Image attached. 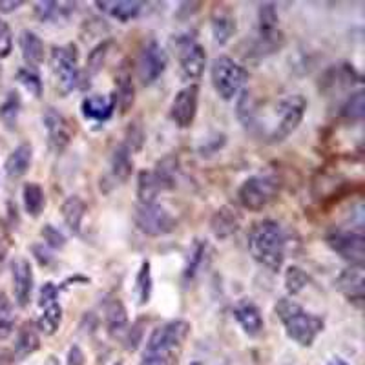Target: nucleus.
<instances>
[{
  "label": "nucleus",
  "mask_w": 365,
  "mask_h": 365,
  "mask_svg": "<svg viewBox=\"0 0 365 365\" xmlns=\"http://www.w3.org/2000/svg\"><path fill=\"white\" fill-rule=\"evenodd\" d=\"M212 37H214V42L220 46L227 44L230 38L236 35L237 24L236 17L232 15V11L223 6H217L212 13Z\"/></svg>",
  "instance_id": "obj_24"
},
{
  "label": "nucleus",
  "mask_w": 365,
  "mask_h": 365,
  "mask_svg": "<svg viewBox=\"0 0 365 365\" xmlns=\"http://www.w3.org/2000/svg\"><path fill=\"white\" fill-rule=\"evenodd\" d=\"M11 278H13V294H15V302L21 309H26L31 302V294H34L35 276L34 267L26 257H15L11 263Z\"/></svg>",
  "instance_id": "obj_13"
},
{
  "label": "nucleus",
  "mask_w": 365,
  "mask_h": 365,
  "mask_svg": "<svg viewBox=\"0 0 365 365\" xmlns=\"http://www.w3.org/2000/svg\"><path fill=\"white\" fill-rule=\"evenodd\" d=\"M112 48H113V41L112 38H106V41L99 42V44H97L96 48L88 53L86 70H84V75H86L88 79L96 77V75L103 70L106 61H108L110 53H112Z\"/></svg>",
  "instance_id": "obj_34"
},
{
  "label": "nucleus",
  "mask_w": 365,
  "mask_h": 365,
  "mask_svg": "<svg viewBox=\"0 0 365 365\" xmlns=\"http://www.w3.org/2000/svg\"><path fill=\"white\" fill-rule=\"evenodd\" d=\"M44 365H61V361H58V358L55 354H50V356L46 358Z\"/></svg>",
  "instance_id": "obj_55"
},
{
  "label": "nucleus",
  "mask_w": 365,
  "mask_h": 365,
  "mask_svg": "<svg viewBox=\"0 0 365 365\" xmlns=\"http://www.w3.org/2000/svg\"><path fill=\"white\" fill-rule=\"evenodd\" d=\"M50 68L53 75L55 88L63 97L70 96L71 91L81 84L79 70V48L73 42L63 46H53L50 55Z\"/></svg>",
  "instance_id": "obj_4"
},
{
  "label": "nucleus",
  "mask_w": 365,
  "mask_h": 365,
  "mask_svg": "<svg viewBox=\"0 0 365 365\" xmlns=\"http://www.w3.org/2000/svg\"><path fill=\"white\" fill-rule=\"evenodd\" d=\"M17 81L29 91V93H31V96L41 99L44 86H42L41 75L37 73V70H31V68H21V70L17 71Z\"/></svg>",
  "instance_id": "obj_43"
},
{
  "label": "nucleus",
  "mask_w": 365,
  "mask_h": 365,
  "mask_svg": "<svg viewBox=\"0 0 365 365\" xmlns=\"http://www.w3.org/2000/svg\"><path fill=\"white\" fill-rule=\"evenodd\" d=\"M309 274L302 269V267L291 265L285 270V291L291 296H298L299 292L305 291V287L309 285Z\"/></svg>",
  "instance_id": "obj_42"
},
{
  "label": "nucleus",
  "mask_w": 365,
  "mask_h": 365,
  "mask_svg": "<svg viewBox=\"0 0 365 365\" xmlns=\"http://www.w3.org/2000/svg\"><path fill=\"white\" fill-rule=\"evenodd\" d=\"M24 2L22 0H0V11L2 13H13L22 8Z\"/></svg>",
  "instance_id": "obj_53"
},
{
  "label": "nucleus",
  "mask_w": 365,
  "mask_h": 365,
  "mask_svg": "<svg viewBox=\"0 0 365 365\" xmlns=\"http://www.w3.org/2000/svg\"><path fill=\"white\" fill-rule=\"evenodd\" d=\"M86 212L88 207L81 195H70V197H66L64 203L61 205V216H63L64 225H66L68 230H70L71 234H75V236H79L81 234Z\"/></svg>",
  "instance_id": "obj_26"
},
{
  "label": "nucleus",
  "mask_w": 365,
  "mask_h": 365,
  "mask_svg": "<svg viewBox=\"0 0 365 365\" xmlns=\"http://www.w3.org/2000/svg\"><path fill=\"white\" fill-rule=\"evenodd\" d=\"M75 8L77 4L73 2H66V4L63 2H35L34 13L41 22H55L61 17H70Z\"/></svg>",
  "instance_id": "obj_33"
},
{
  "label": "nucleus",
  "mask_w": 365,
  "mask_h": 365,
  "mask_svg": "<svg viewBox=\"0 0 365 365\" xmlns=\"http://www.w3.org/2000/svg\"><path fill=\"white\" fill-rule=\"evenodd\" d=\"M133 172L132 152L123 143L117 145L110 158V175L115 182H126Z\"/></svg>",
  "instance_id": "obj_28"
},
{
  "label": "nucleus",
  "mask_w": 365,
  "mask_h": 365,
  "mask_svg": "<svg viewBox=\"0 0 365 365\" xmlns=\"http://www.w3.org/2000/svg\"><path fill=\"white\" fill-rule=\"evenodd\" d=\"M200 108V86L187 84L175 93L170 104V117L178 128H190Z\"/></svg>",
  "instance_id": "obj_11"
},
{
  "label": "nucleus",
  "mask_w": 365,
  "mask_h": 365,
  "mask_svg": "<svg viewBox=\"0 0 365 365\" xmlns=\"http://www.w3.org/2000/svg\"><path fill=\"white\" fill-rule=\"evenodd\" d=\"M361 84V75L354 70L353 64H340L332 66L322 81V90H334V88H353Z\"/></svg>",
  "instance_id": "obj_25"
},
{
  "label": "nucleus",
  "mask_w": 365,
  "mask_h": 365,
  "mask_svg": "<svg viewBox=\"0 0 365 365\" xmlns=\"http://www.w3.org/2000/svg\"><path fill=\"white\" fill-rule=\"evenodd\" d=\"M285 234L278 221L262 220L250 228L249 252L256 263L270 272H279L285 263Z\"/></svg>",
  "instance_id": "obj_1"
},
{
  "label": "nucleus",
  "mask_w": 365,
  "mask_h": 365,
  "mask_svg": "<svg viewBox=\"0 0 365 365\" xmlns=\"http://www.w3.org/2000/svg\"><path fill=\"white\" fill-rule=\"evenodd\" d=\"M15 331V311L6 292H0V340L9 338Z\"/></svg>",
  "instance_id": "obj_40"
},
{
  "label": "nucleus",
  "mask_w": 365,
  "mask_h": 365,
  "mask_svg": "<svg viewBox=\"0 0 365 365\" xmlns=\"http://www.w3.org/2000/svg\"><path fill=\"white\" fill-rule=\"evenodd\" d=\"M9 250V237L4 230H0V263L4 262Z\"/></svg>",
  "instance_id": "obj_54"
},
{
  "label": "nucleus",
  "mask_w": 365,
  "mask_h": 365,
  "mask_svg": "<svg viewBox=\"0 0 365 365\" xmlns=\"http://www.w3.org/2000/svg\"><path fill=\"white\" fill-rule=\"evenodd\" d=\"M143 338H145V324H143V319H137L132 324V327L128 325L125 336H123V344H125L126 351H130V353L137 351L139 345L143 344Z\"/></svg>",
  "instance_id": "obj_45"
},
{
  "label": "nucleus",
  "mask_w": 365,
  "mask_h": 365,
  "mask_svg": "<svg viewBox=\"0 0 365 365\" xmlns=\"http://www.w3.org/2000/svg\"><path fill=\"white\" fill-rule=\"evenodd\" d=\"M104 322H106V331H108L110 338L123 340L126 329H128V311L119 298H112L110 302H106Z\"/></svg>",
  "instance_id": "obj_19"
},
{
  "label": "nucleus",
  "mask_w": 365,
  "mask_h": 365,
  "mask_svg": "<svg viewBox=\"0 0 365 365\" xmlns=\"http://www.w3.org/2000/svg\"><path fill=\"white\" fill-rule=\"evenodd\" d=\"M334 285H336L338 291L345 296L349 303H353L356 309L364 307V267H349V269L341 270Z\"/></svg>",
  "instance_id": "obj_15"
},
{
  "label": "nucleus",
  "mask_w": 365,
  "mask_h": 365,
  "mask_svg": "<svg viewBox=\"0 0 365 365\" xmlns=\"http://www.w3.org/2000/svg\"><path fill=\"white\" fill-rule=\"evenodd\" d=\"M58 291H61V289H58L55 283L46 282L44 285L41 287V292H38V305H41L42 309H46L48 305H51V303H57Z\"/></svg>",
  "instance_id": "obj_48"
},
{
  "label": "nucleus",
  "mask_w": 365,
  "mask_h": 365,
  "mask_svg": "<svg viewBox=\"0 0 365 365\" xmlns=\"http://www.w3.org/2000/svg\"><path fill=\"white\" fill-rule=\"evenodd\" d=\"M207 66V51L200 42L185 46L179 53V75L185 83L200 81Z\"/></svg>",
  "instance_id": "obj_14"
},
{
  "label": "nucleus",
  "mask_w": 365,
  "mask_h": 365,
  "mask_svg": "<svg viewBox=\"0 0 365 365\" xmlns=\"http://www.w3.org/2000/svg\"><path fill=\"white\" fill-rule=\"evenodd\" d=\"M31 254H34V257L37 259V263L41 267H50L55 262L53 254H51V250L44 243H35V245H31Z\"/></svg>",
  "instance_id": "obj_51"
},
{
  "label": "nucleus",
  "mask_w": 365,
  "mask_h": 365,
  "mask_svg": "<svg viewBox=\"0 0 365 365\" xmlns=\"http://www.w3.org/2000/svg\"><path fill=\"white\" fill-rule=\"evenodd\" d=\"M257 22H259V26H257L259 29H278L279 17L274 2H263V4H259V9H257Z\"/></svg>",
  "instance_id": "obj_44"
},
{
  "label": "nucleus",
  "mask_w": 365,
  "mask_h": 365,
  "mask_svg": "<svg viewBox=\"0 0 365 365\" xmlns=\"http://www.w3.org/2000/svg\"><path fill=\"white\" fill-rule=\"evenodd\" d=\"M42 125L48 132V145L53 154H63L71 143V126L66 117L55 108H46L42 113Z\"/></svg>",
  "instance_id": "obj_12"
},
{
  "label": "nucleus",
  "mask_w": 365,
  "mask_h": 365,
  "mask_svg": "<svg viewBox=\"0 0 365 365\" xmlns=\"http://www.w3.org/2000/svg\"><path fill=\"white\" fill-rule=\"evenodd\" d=\"M161 192L166 190L158 175L154 174V170H141L137 174V197H139V203H155Z\"/></svg>",
  "instance_id": "obj_30"
},
{
  "label": "nucleus",
  "mask_w": 365,
  "mask_h": 365,
  "mask_svg": "<svg viewBox=\"0 0 365 365\" xmlns=\"http://www.w3.org/2000/svg\"><path fill=\"white\" fill-rule=\"evenodd\" d=\"M86 364V356H84L83 349L79 345H71L66 356V365H84Z\"/></svg>",
  "instance_id": "obj_52"
},
{
  "label": "nucleus",
  "mask_w": 365,
  "mask_h": 365,
  "mask_svg": "<svg viewBox=\"0 0 365 365\" xmlns=\"http://www.w3.org/2000/svg\"><path fill=\"white\" fill-rule=\"evenodd\" d=\"M22 112V99L17 90H9L6 99L0 104V120L8 130H15L19 123V115Z\"/></svg>",
  "instance_id": "obj_35"
},
{
  "label": "nucleus",
  "mask_w": 365,
  "mask_h": 365,
  "mask_svg": "<svg viewBox=\"0 0 365 365\" xmlns=\"http://www.w3.org/2000/svg\"><path fill=\"white\" fill-rule=\"evenodd\" d=\"M41 236L44 240V245L48 249H53V250H61L66 247V236H64L57 227H53L51 223L44 225L41 228Z\"/></svg>",
  "instance_id": "obj_46"
},
{
  "label": "nucleus",
  "mask_w": 365,
  "mask_h": 365,
  "mask_svg": "<svg viewBox=\"0 0 365 365\" xmlns=\"http://www.w3.org/2000/svg\"><path fill=\"white\" fill-rule=\"evenodd\" d=\"M232 314L247 336H259L263 332V329H265V319H263L262 311H259V307H257L252 299H240V302L236 303V307H234Z\"/></svg>",
  "instance_id": "obj_18"
},
{
  "label": "nucleus",
  "mask_w": 365,
  "mask_h": 365,
  "mask_svg": "<svg viewBox=\"0 0 365 365\" xmlns=\"http://www.w3.org/2000/svg\"><path fill=\"white\" fill-rule=\"evenodd\" d=\"M340 115L345 120H351V123H360L365 115V93L364 90L353 91L351 96L347 97L340 108Z\"/></svg>",
  "instance_id": "obj_39"
},
{
  "label": "nucleus",
  "mask_w": 365,
  "mask_h": 365,
  "mask_svg": "<svg viewBox=\"0 0 365 365\" xmlns=\"http://www.w3.org/2000/svg\"><path fill=\"white\" fill-rule=\"evenodd\" d=\"M210 79L212 86L221 99L232 101L245 88L249 81V71L237 64L232 57L220 55L210 64Z\"/></svg>",
  "instance_id": "obj_5"
},
{
  "label": "nucleus",
  "mask_w": 365,
  "mask_h": 365,
  "mask_svg": "<svg viewBox=\"0 0 365 365\" xmlns=\"http://www.w3.org/2000/svg\"><path fill=\"white\" fill-rule=\"evenodd\" d=\"M31 163H34V146H31V143H21L6 159V175L13 181L24 178L29 168H31Z\"/></svg>",
  "instance_id": "obj_22"
},
{
  "label": "nucleus",
  "mask_w": 365,
  "mask_h": 365,
  "mask_svg": "<svg viewBox=\"0 0 365 365\" xmlns=\"http://www.w3.org/2000/svg\"><path fill=\"white\" fill-rule=\"evenodd\" d=\"M115 110L117 97L113 91L108 96H88L81 103V113H83L84 119L97 123V125L108 123Z\"/></svg>",
  "instance_id": "obj_17"
},
{
  "label": "nucleus",
  "mask_w": 365,
  "mask_h": 365,
  "mask_svg": "<svg viewBox=\"0 0 365 365\" xmlns=\"http://www.w3.org/2000/svg\"><path fill=\"white\" fill-rule=\"evenodd\" d=\"M113 365H123V364H120V361H117V364H113Z\"/></svg>",
  "instance_id": "obj_57"
},
{
  "label": "nucleus",
  "mask_w": 365,
  "mask_h": 365,
  "mask_svg": "<svg viewBox=\"0 0 365 365\" xmlns=\"http://www.w3.org/2000/svg\"><path fill=\"white\" fill-rule=\"evenodd\" d=\"M178 172H179V159L175 155H166L161 161H158L154 168V174L158 175L159 181L163 182L165 190H174L178 185Z\"/></svg>",
  "instance_id": "obj_38"
},
{
  "label": "nucleus",
  "mask_w": 365,
  "mask_h": 365,
  "mask_svg": "<svg viewBox=\"0 0 365 365\" xmlns=\"http://www.w3.org/2000/svg\"><path fill=\"white\" fill-rule=\"evenodd\" d=\"M96 6L101 11L106 13V15L126 24V22L139 17L146 4L145 2H137V0H117V2L115 0H103V2L97 0Z\"/></svg>",
  "instance_id": "obj_20"
},
{
  "label": "nucleus",
  "mask_w": 365,
  "mask_h": 365,
  "mask_svg": "<svg viewBox=\"0 0 365 365\" xmlns=\"http://www.w3.org/2000/svg\"><path fill=\"white\" fill-rule=\"evenodd\" d=\"M325 243L351 267H364L365 236L361 230H331L325 236Z\"/></svg>",
  "instance_id": "obj_9"
},
{
  "label": "nucleus",
  "mask_w": 365,
  "mask_h": 365,
  "mask_svg": "<svg viewBox=\"0 0 365 365\" xmlns=\"http://www.w3.org/2000/svg\"><path fill=\"white\" fill-rule=\"evenodd\" d=\"M329 365H349V364L345 360H341V358H332V360H329Z\"/></svg>",
  "instance_id": "obj_56"
},
{
  "label": "nucleus",
  "mask_w": 365,
  "mask_h": 365,
  "mask_svg": "<svg viewBox=\"0 0 365 365\" xmlns=\"http://www.w3.org/2000/svg\"><path fill=\"white\" fill-rule=\"evenodd\" d=\"M279 188H282V182H279L278 175H250L249 179L241 182L240 190H237V200L245 210L262 212L278 197Z\"/></svg>",
  "instance_id": "obj_6"
},
{
  "label": "nucleus",
  "mask_w": 365,
  "mask_h": 365,
  "mask_svg": "<svg viewBox=\"0 0 365 365\" xmlns=\"http://www.w3.org/2000/svg\"><path fill=\"white\" fill-rule=\"evenodd\" d=\"M241 223H243L241 212L236 207H232V205H223V207H220L212 214L208 225H210L212 236L220 241H225L228 237H232L234 234H237Z\"/></svg>",
  "instance_id": "obj_16"
},
{
  "label": "nucleus",
  "mask_w": 365,
  "mask_h": 365,
  "mask_svg": "<svg viewBox=\"0 0 365 365\" xmlns=\"http://www.w3.org/2000/svg\"><path fill=\"white\" fill-rule=\"evenodd\" d=\"M307 112V99L299 93L283 97L272 108V120L263 128V141L269 145H278L283 143L287 137L294 133L298 126L302 125L303 117Z\"/></svg>",
  "instance_id": "obj_3"
},
{
  "label": "nucleus",
  "mask_w": 365,
  "mask_h": 365,
  "mask_svg": "<svg viewBox=\"0 0 365 365\" xmlns=\"http://www.w3.org/2000/svg\"><path fill=\"white\" fill-rule=\"evenodd\" d=\"M274 312L282 319L287 336L302 347H311L325 327L324 318L305 311L291 298H279L274 305Z\"/></svg>",
  "instance_id": "obj_2"
},
{
  "label": "nucleus",
  "mask_w": 365,
  "mask_h": 365,
  "mask_svg": "<svg viewBox=\"0 0 365 365\" xmlns=\"http://www.w3.org/2000/svg\"><path fill=\"white\" fill-rule=\"evenodd\" d=\"M61 324H63V307H61V303L57 302L48 305V307L42 311L35 327H37L38 332L46 334V336H53L55 332L58 331V327H61Z\"/></svg>",
  "instance_id": "obj_37"
},
{
  "label": "nucleus",
  "mask_w": 365,
  "mask_h": 365,
  "mask_svg": "<svg viewBox=\"0 0 365 365\" xmlns=\"http://www.w3.org/2000/svg\"><path fill=\"white\" fill-rule=\"evenodd\" d=\"M115 97H117V106H119L120 113L130 112V108L135 103V86H133L132 73L128 68H120L119 73L115 75Z\"/></svg>",
  "instance_id": "obj_29"
},
{
  "label": "nucleus",
  "mask_w": 365,
  "mask_h": 365,
  "mask_svg": "<svg viewBox=\"0 0 365 365\" xmlns=\"http://www.w3.org/2000/svg\"><path fill=\"white\" fill-rule=\"evenodd\" d=\"M38 349H41V336H38L37 327H35L34 322H26L17 332L13 356H15V360H26L28 356L37 353Z\"/></svg>",
  "instance_id": "obj_27"
},
{
  "label": "nucleus",
  "mask_w": 365,
  "mask_h": 365,
  "mask_svg": "<svg viewBox=\"0 0 365 365\" xmlns=\"http://www.w3.org/2000/svg\"><path fill=\"white\" fill-rule=\"evenodd\" d=\"M22 205L29 217H38L44 212L46 207V194L44 188L35 181L26 182L22 188Z\"/></svg>",
  "instance_id": "obj_31"
},
{
  "label": "nucleus",
  "mask_w": 365,
  "mask_h": 365,
  "mask_svg": "<svg viewBox=\"0 0 365 365\" xmlns=\"http://www.w3.org/2000/svg\"><path fill=\"white\" fill-rule=\"evenodd\" d=\"M207 252H208L207 241L195 240L194 243H192V249L187 257V265H185V272H182V278L187 279V282H192V279L197 276V272L203 269V263L205 259H207Z\"/></svg>",
  "instance_id": "obj_36"
},
{
  "label": "nucleus",
  "mask_w": 365,
  "mask_h": 365,
  "mask_svg": "<svg viewBox=\"0 0 365 365\" xmlns=\"http://www.w3.org/2000/svg\"><path fill=\"white\" fill-rule=\"evenodd\" d=\"M19 48H21L24 63L28 64L26 68L37 70L44 63V42L31 29H22L19 34Z\"/></svg>",
  "instance_id": "obj_21"
},
{
  "label": "nucleus",
  "mask_w": 365,
  "mask_h": 365,
  "mask_svg": "<svg viewBox=\"0 0 365 365\" xmlns=\"http://www.w3.org/2000/svg\"><path fill=\"white\" fill-rule=\"evenodd\" d=\"M146 143V132L145 126H143L141 119L132 120L125 130V141L123 145L132 152V154H139Z\"/></svg>",
  "instance_id": "obj_41"
},
{
  "label": "nucleus",
  "mask_w": 365,
  "mask_h": 365,
  "mask_svg": "<svg viewBox=\"0 0 365 365\" xmlns=\"http://www.w3.org/2000/svg\"><path fill=\"white\" fill-rule=\"evenodd\" d=\"M178 361H179V354L150 353V351H145L139 365H178Z\"/></svg>",
  "instance_id": "obj_47"
},
{
  "label": "nucleus",
  "mask_w": 365,
  "mask_h": 365,
  "mask_svg": "<svg viewBox=\"0 0 365 365\" xmlns=\"http://www.w3.org/2000/svg\"><path fill=\"white\" fill-rule=\"evenodd\" d=\"M133 221H135V227L150 237L168 236L178 228V220L158 203L137 205L133 212Z\"/></svg>",
  "instance_id": "obj_7"
},
{
  "label": "nucleus",
  "mask_w": 365,
  "mask_h": 365,
  "mask_svg": "<svg viewBox=\"0 0 365 365\" xmlns=\"http://www.w3.org/2000/svg\"><path fill=\"white\" fill-rule=\"evenodd\" d=\"M190 324L185 319H172L152 331L146 341L145 351L150 353H174L179 354L182 344L190 334Z\"/></svg>",
  "instance_id": "obj_8"
},
{
  "label": "nucleus",
  "mask_w": 365,
  "mask_h": 365,
  "mask_svg": "<svg viewBox=\"0 0 365 365\" xmlns=\"http://www.w3.org/2000/svg\"><path fill=\"white\" fill-rule=\"evenodd\" d=\"M168 68V53L158 41L146 42L137 58V77L143 86H150L161 77Z\"/></svg>",
  "instance_id": "obj_10"
},
{
  "label": "nucleus",
  "mask_w": 365,
  "mask_h": 365,
  "mask_svg": "<svg viewBox=\"0 0 365 365\" xmlns=\"http://www.w3.org/2000/svg\"><path fill=\"white\" fill-rule=\"evenodd\" d=\"M13 50V37L8 22L0 19V58L9 57Z\"/></svg>",
  "instance_id": "obj_49"
},
{
  "label": "nucleus",
  "mask_w": 365,
  "mask_h": 365,
  "mask_svg": "<svg viewBox=\"0 0 365 365\" xmlns=\"http://www.w3.org/2000/svg\"><path fill=\"white\" fill-rule=\"evenodd\" d=\"M154 291V279H152V265L150 262H143L135 276V285H133V294H135L137 305L145 307L152 299Z\"/></svg>",
  "instance_id": "obj_32"
},
{
  "label": "nucleus",
  "mask_w": 365,
  "mask_h": 365,
  "mask_svg": "<svg viewBox=\"0 0 365 365\" xmlns=\"http://www.w3.org/2000/svg\"><path fill=\"white\" fill-rule=\"evenodd\" d=\"M225 143H227V135L225 133H216L214 137H210V139H207V143H205L203 146L200 148L201 155H212V154H217L221 148L225 146Z\"/></svg>",
  "instance_id": "obj_50"
},
{
  "label": "nucleus",
  "mask_w": 365,
  "mask_h": 365,
  "mask_svg": "<svg viewBox=\"0 0 365 365\" xmlns=\"http://www.w3.org/2000/svg\"><path fill=\"white\" fill-rule=\"evenodd\" d=\"M285 46V35L282 29H259L254 37L252 44H250V55L256 57H269V55L276 53Z\"/></svg>",
  "instance_id": "obj_23"
}]
</instances>
